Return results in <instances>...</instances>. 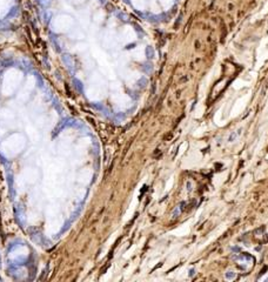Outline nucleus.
<instances>
[{"mask_svg": "<svg viewBox=\"0 0 268 282\" xmlns=\"http://www.w3.org/2000/svg\"><path fill=\"white\" fill-rule=\"evenodd\" d=\"M226 277L229 279V280H230V279H234V277H235V273H234V272H227V273H226Z\"/></svg>", "mask_w": 268, "mask_h": 282, "instance_id": "f257e3e1", "label": "nucleus"}]
</instances>
